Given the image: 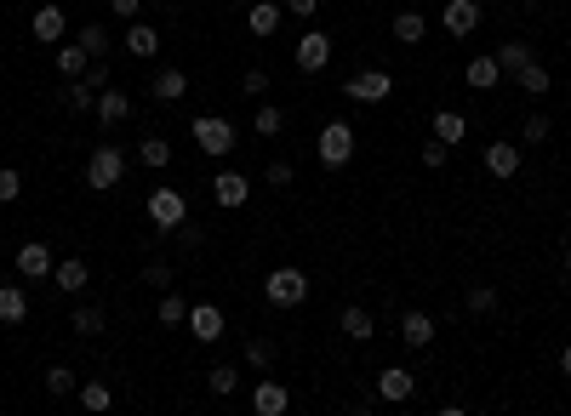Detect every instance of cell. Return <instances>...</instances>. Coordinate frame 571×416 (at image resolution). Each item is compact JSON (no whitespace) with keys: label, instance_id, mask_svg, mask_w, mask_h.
Listing matches in <instances>:
<instances>
[{"label":"cell","instance_id":"cell-42","mask_svg":"<svg viewBox=\"0 0 571 416\" xmlns=\"http://www.w3.org/2000/svg\"><path fill=\"white\" fill-rule=\"evenodd\" d=\"M291 178H298V171H291V160H269V166H263V183H269V188H291Z\"/></svg>","mask_w":571,"mask_h":416},{"label":"cell","instance_id":"cell-46","mask_svg":"<svg viewBox=\"0 0 571 416\" xmlns=\"http://www.w3.org/2000/svg\"><path fill=\"white\" fill-rule=\"evenodd\" d=\"M240 92H246V97H263V92H269V69H246V75H240Z\"/></svg>","mask_w":571,"mask_h":416},{"label":"cell","instance_id":"cell-30","mask_svg":"<svg viewBox=\"0 0 571 416\" xmlns=\"http://www.w3.org/2000/svg\"><path fill=\"white\" fill-rule=\"evenodd\" d=\"M69 325H75V337H97L103 331V302H80L69 314Z\"/></svg>","mask_w":571,"mask_h":416},{"label":"cell","instance_id":"cell-14","mask_svg":"<svg viewBox=\"0 0 571 416\" xmlns=\"http://www.w3.org/2000/svg\"><path fill=\"white\" fill-rule=\"evenodd\" d=\"M400 342H406V348H429L434 342V320L423 309H406V314H400Z\"/></svg>","mask_w":571,"mask_h":416},{"label":"cell","instance_id":"cell-44","mask_svg":"<svg viewBox=\"0 0 571 416\" xmlns=\"http://www.w3.org/2000/svg\"><path fill=\"white\" fill-rule=\"evenodd\" d=\"M246 365H258V370H269V365H274V342H269V337H258V342H246Z\"/></svg>","mask_w":571,"mask_h":416},{"label":"cell","instance_id":"cell-38","mask_svg":"<svg viewBox=\"0 0 571 416\" xmlns=\"http://www.w3.org/2000/svg\"><path fill=\"white\" fill-rule=\"evenodd\" d=\"M463 309H469V314H497V291L492 286H474L469 297H463Z\"/></svg>","mask_w":571,"mask_h":416},{"label":"cell","instance_id":"cell-36","mask_svg":"<svg viewBox=\"0 0 571 416\" xmlns=\"http://www.w3.org/2000/svg\"><path fill=\"white\" fill-rule=\"evenodd\" d=\"M143 286H149V291H166V286H172V262H166V257H149V262H143Z\"/></svg>","mask_w":571,"mask_h":416},{"label":"cell","instance_id":"cell-11","mask_svg":"<svg viewBox=\"0 0 571 416\" xmlns=\"http://www.w3.org/2000/svg\"><path fill=\"white\" fill-rule=\"evenodd\" d=\"M29 35L40 40V46H57V40L69 35V17H63V6H40V12L29 17Z\"/></svg>","mask_w":571,"mask_h":416},{"label":"cell","instance_id":"cell-21","mask_svg":"<svg viewBox=\"0 0 571 416\" xmlns=\"http://www.w3.org/2000/svg\"><path fill=\"white\" fill-rule=\"evenodd\" d=\"M280 17H286V6H274V0H258V6L246 12V29L258 35V40H269L274 29H280Z\"/></svg>","mask_w":571,"mask_h":416},{"label":"cell","instance_id":"cell-39","mask_svg":"<svg viewBox=\"0 0 571 416\" xmlns=\"http://www.w3.org/2000/svg\"><path fill=\"white\" fill-rule=\"evenodd\" d=\"M17 194H24V171H17V166H0V206H12Z\"/></svg>","mask_w":571,"mask_h":416},{"label":"cell","instance_id":"cell-5","mask_svg":"<svg viewBox=\"0 0 571 416\" xmlns=\"http://www.w3.org/2000/svg\"><path fill=\"white\" fill-rule=\"evenodd\" d=\"M149 223H155L160 234H178V228L189 223V200H183L178 188H155V194H149Z\"/></svg>","mask_w":571,"mask_h":416},{"label":"cell","instance_id":"cell-15","mask_svg":"<svg viewBox=\"0 0 571 416\" xmlns=\"http://www.w3.org/2000/svg\"><path fill=\"white\" fill-rule=\"evenodd\" d=\"M52 279H57V291L80 297V291H87V279H92V269H87V257H63L57 269H52Z\"/></svg>","mask_w":571,"mask_h":416},{"label":"cell","instance_id":"cell-48","mask_svg":"<svg viewBox=\"0 0 571 416\" xmlns=\"http://www.w3.org/2000/svg\"><path fill=\"white\" fill-rule=\"evenodd\" d=\"M138 6H143V0H109V12H115V17H138Z\"/></svg>","mask_w":571,"mask_h":416},{"label":"cell","instance_id":"cell-13","mask_svg":"<svg viewBox=\"0 0 571 416\" xmlns=\"http://www.w3.org/2000/svg\"><path fill=\"white\" fill-rule=\"evenodd\" d=\"M211 194H218V206H246L251 200V178L246 171H218V178H211Z\"/></svg>","mask_w":571,"mask_h":416},{"label":"cell","instance_id":"cell-32","mask_svg":"<svg viewBox=\"0 0 571 416\" xmlns=\"http://www.w3.org/2000/svg\"><path fill=\"white\" fill-rule=\"evenodd\" d=\"M63 108H75V115L97 108V86H87V75H80V80H69V92H63Z\"/></svg>","mask_w":571,"mask_h":416},{"label":"cell","instance_id":"cell-49","mask_svg":"<svg viewBox=\"0 0 571 416\" xmlns=\"http://www.w3.org/2000/svg\"><path fill=\"white\" fill-rule=\"evenodd\" d=\"M560 377H571V342L560 348Z\"/></svg>","mask_w":571,"mask_h":416},{"label":"cell","instance_id":"cell-45","mask_svg":"<svg viewBox=\"0 0 571 416\" xmlns=\"http://www.w3.org/2000/svg\"><path fill=\"white\" fill-rule=\"evenodd\" d=\"M446 160H452V143H440V137H429V143H423V166H429V171H440Z\"/></svg>","mask_w":571,"mask_h":416},{"label":"cell","instance_id":"cell-2","mask_svg":"<svg viewBox=\"0 0 571 416\" xmlns=\"http://www.w3.org/2000/svg\"><path fill=\"white\" fill-rule=\"evenodd\" d=\"M314 148H321V166H326V171H343V166L354 160V126H349V120H326V126H321V143H314Z\"/></svg>","mask_w":571,"mask_h":416},{"label":"cell","instance_id":"cell-4","mask_svg":"<svg viewBox=\"0 0 571 416\" xmlns=\"http://www.w3.org/2000/svg\"><path fill=\"white\" fill-rule=\"evenodd\" d=\"M120 178H126V155L115 143H103V148H92V160H87V183L97 188V194H109V188H120Z\"/></svg>","mask_w":571,"mask_h":416},{"label":"cell","instance_id":"cell-6","mask_svg":"<svg viewBox=\"0 0 571 416\" xmlns=\"http://www.w3.org/2000/svg\"><path fill=\"white\" fill-rule=\"evenodd\" d=\"M343 92H349L354 103H389V97H394V75H389V69H361V75H349Z\"/></svg>","mask_w":571,"mask_h":416},{"label":"cell","instance_id":"cell-50","mask_svg":"<svg viewBox=\"0 0 571 416\" xmlns=\"http://www.w3.org/2000/svg\"><path fill=\"white\" fill-rule=\"evenodd\" d=\"M566 279H571V251H566Z\"/></svg>","mask_w":571,"mask_h":416},{"label":"cell","instance_id":"cell-7","mask_svg":"<svg viewBox=\"0 0 571 416\" xmlns=\"http://www.w3.org/2000/svg\"><path fill=\"white\" fill-rule=\"evenodd\" d=\"M12 262H17V274H24V279H46L57 269V257H52L46 239H24V246L12 251Z\"/></svg>","mask_w":571,"mask_h":416},{"label":"cell","instance_id":"cell-18","mask_svg":"<svg viewBox=\"0 0 571 416\" xmlns=\"http://www.w3.org/2000/svg\"><path fill=\"white\" fill-rule=\"evenodd\" d=\"M126 52H132L138 63L160 57V29H155V24H132V29H126Z\"/></svg>","mask_w":571,"mask_h":416},{"label":"cell","instance_id":"cell-8","mask_svg":"<svg viewBox=\"0 0 571 416\" xmlns=\"http://www.w3.org/2000/svg\"><path fill=\"white\" fill-rule=\"evenodd\" d=\"M326 63H331V35H326V29H309V35L298 40V69H303V75H321Z\"/></svg>","mask_w":571,"mask_h":416},{"label":"cell","instance_id":"cell-3","mask_svg":"<svg viewBox=\"0 0 571 416\" xmlns=\"http://www.w3.org/2000/svg\"><path fill=\"white\" fill-rule=\"evenodd\" d=\"M263 297L274 302V309H298V302H309V274L303 269H274L263 279Z\"/></svg>","mask_w":571,"mask_h":416},{"label":"cell","instance_id":"cell-10","mask_svg":"<svg viewBox=\"0 0 571 416\" xmlns=\"http://www.w3.org/2000/svg\"><path fill=\"white\" fill-rule=\"evenodd\" d=\"M183 325L195 331V342H218L223 337V309H218V302H195Z\"/></svg>","mask_w":571,"mask_h":416},{"label":"cell","instance_id":"cell-19","mask_svg":"<svg viewBox=\"0 0 571 416\" xmlns=\"http://www.w3.org/2000/svg\"><path fill=\"white\" fill-rule=\"evenodd\" d=\"M286 405H291V393L280 382H258V388H251V411H258V416H286Z\"/></svg>","mask_w":571,"mask_h":416},{"label":"cell","instance_id":"cell-25","mask_svg":"<svg viewBox=\"0 0 571 416\" xmlns=\"http://www.w3.org/2000/svg\"><path fill=\"white\" fill-rule=\"evenodd\" d=\"M497 80H503V69H497V52H480V57H469V86H474V92H492Z\"/></svg>","mask_w":571,"mask_h":416},{"label":"cell","instance_id":"cell-26","mask_svg":"<svg viewBox=\"0 0 571 416\" xmlns=\"http://www.w3.org/2000/svg\"><path fill=\"white\" fill-rule=\"evenodd\" d=\"M434 137L440 143H463V137H469V115H457V108H434Z\"/></svg>","mask_w":571,"mask_h":416},{"label":"cell","instance_id":"cell-28","mask_svg":"<svg viewBox=\"0 0 571 416\" xmlns=\"http://www.w3.org/2000/svg\"><path fill=\"white\" fill-rule=\"evenodd\" d=\"M0 320H6V325H24L29 320V297L17 291V286H0Z\"/></svg>","mask_w":571,"mask_h":416},{"label":"cell","instance_id":"cell-1","mask_svg":"<svg viewBox=\"0 0 571 416\" xmlns=\"http://www.w3.org/2000/svg\"><path fill=\"white\" fill-rule=\"evenodd\" d=\"M189 131H195V148L206 160H229V155H235V126H229L223 115H195Z\"/></svg>","mask_w":571,"mask_h":416},{"label":"cell","instance_id":"cell-37","mask_svg":"<svg viewBox=\"0 0 571 416\" xmlns=\"http://www.w3.org/2000/svg\"><path fill=\"white\" fill-rule=\"evenodd\" d=\"M155 314H160V325H183V320H189V302L172 297V286H166V297H160V309H155Z\"/></svg>","mask_w":571,"mask_h":416},{"label":"cell","instance_id":"cell-27","mask_svg":"<svg viewBox=\"0 0 571 416\" xmlns=\"http://www.w3.org/2000/svg\"><path fill=\"white\" fill-rule=\"evenodd\" d=\"M532 57H537V52L525 46V40H503V46H497V69H503V75H520Z\"/></svg>","mask_w":571,"mask_h":416},{"label":"cell","instance_id":"cell-12","mask_svg":"<svg viewBox=\"0 0 571 416\" xmlns=\"http://www.w3.org/2000/svg\"><path fill=\"white\" fill-rule=\"evenodd\" d=\"M417 393V382H412V370L406 365H389L383 377H377V400H389V405H406Z\"/></svg>","mask_w":571,"mask_h":416},{"label":"cell","instance_id":"cell-34","mask_svg":"<svg viewBox=\"0 0 571 416\" xmlns=\"http://www.w3.org/2000/svg\"><path fill=\"white\" fill-rule=\"evenodd\" d=\"M80 405H87V411H109L115 405V388L103 382V377L97 382H80Z\"/></svg>","mask_w":571,"mask_h":416},{"label":"cell","instance_id":"cell-33","mask_svg":"<svg viewBox=\"0 0 571 416\" xmlns=\"http://www.w3.org/2000/svg\"><path fill=\"white\" fill-rule=\"evenodd\" d=\"M80 46H87V57L97 63V57H109V29H103V24H80Z\"/></svg>","mask_w":571,"mask_h":416},{"label":"cell","instance_id":"cell-24","mask_svg":"<svg viewBox=\"0 0 571 416\" xmlns=\"http://www.w3.org/2000/svg\"><path fill=\"white\" fill-rule=\"evenodd\" d=\"M389 29H394V40H400V46H417V40L429 35L423 12H412V6H406V12H394V17H389Z\"/></svg>","mask_w":571,"mask_h":416},{"label":"cell","instance_id":"cell-35","mask_svg":"<svg viewBox=\"0 0 571 416\" xmlns=\"http://www.w3.org/2000/svg\"><path fill=\"white\" fill-rule=\"evenodd\" d=\"M515 80H520V86H525V92H532V97H543V92H548V86H555V75H548V69H543V63H537V57H532V63H525V69H520Z\"/></svg>","mask_w":571,"mask_h":416},{"label":"cell","instance_id":"cell-41","mask_svg":"<svg viewBox=\"0 0 571 416\" xmlns=\"http://www.w3.org/2000/svg\"><path fill=\"white\" fill-rule=\"evenodd\" d=\"M46 388L57 393V400H63V393H80V382H75L69 365H52V370H46Z\"/></svg>","mask_w":571,"mask_h":416},{"label":"cell","instance_id":"cell-17","mask_svg":"<svg viewBox=\"0 0 571 416\" xmlns=\"http://www.w3.org/2000/svg\"><path fill=\"white\" fill-rule=\"evenodd\" d=\"M183 92H189V75H183V69H155V75H149V97H155V103H178Z\"/></svg>","mask_w":571,"mask_h":416},{"label":"cell","instance_id":"cell-9","mask_svg":"<svg viewBox=\"0 0 571 416\" xmlns=\"http://www.w3.org/2000/svg\"><path fill=\"white\" fill-rule=\"evenodd\" d=\"M480 0H446V17H440V24H446V35H457V40H469L474 29H480Z\"/></svg>","mask_w":571,"mask_h":416},{"label":"cell","instance_id":"cell-47","mask_svg":"<svg viewBox=\"0 0 571 416\" xmlns=\"http://www.w3.org/2000/svg\"><path fill=\"white\" fill-rule=\"evenodd\" d=\"M286 12L291 17H314V12H321V0H286Z\"/></svg>","mask_w":571,"mask_h":416},{"label":"cell","instance_id":"cell-23","mask_svg":"<svg viewBox=\"0 0 571 416\" xmlns=\"http://www.w3.org/2000/svg\"><path fill=\"white\" fill-rule=\"evenodd\" d=\"M343 337H349V342H372V337H377V314L361 309V302H354V309H343Z\"/></svg>","mask_w":571,"mask_h":416},{"label":"cell","instance_id":"cell-31","mask_svg":"<svg viewBox=\"0 0 571 416\" xmlns=\"http://www.w3.org/2000/svg\"><path fill=\"white\" fill-rule=\"evenodd\" d=\"M206 388L218 393V400H229V393L240 388V365H211V370H206Z\"/></svg>","mask_w":571,"mask_h":416},{"label":"cell","instance_id":"cell-51","mask_svg":"<svg viewBox=\"0 0 571 416\" xmlns=\"http://www.w3.org/2000/svg\"><path fill=\"white\" fill-rule=\"evenodd\" d=\"M520 6H537V0H520Z\"/></svg>","mask_w":571,"mask_h":416},{"label":"cell","instance_id":"cell-43","mask_svg":"<svg viewBox=\"0 0 571 416\" xmlns=\"http://www.w3.org/2000/svg\"><path fill=\"white\" fill-rule=\"evenodd\" d=\"M548 131H555V120H548V115H525L520 137H525V143H548Z\"/></svg>","mask_w":571,"mask_h":416},{"label":"cell","instance_id":"cell-29","mask_svg":"<svg viewBox=\"0 0 571 416\" xmlns=\"http://www.w3.org/2000/svg\"><path fill=\"white\" fill-rule=\"evenodd\" d=\"M138 160L149 166V171H166V166H172V143H166V137H143L138 143Z\"/></svg>","mask_w":571,"mask_h":416},{"label":"cell","instance_id":"cell-40","mask_svg":"<svg viewBox=\"0 0 571 416\" xmlns=\"http://www.w3.org/2000/svg\"><path fill=\"white\" fill-rule=\"evenodd\" d=\"M251 126H258L263 137H274V131L286 126V115H280V108H274V103H258V115H251Z\"/></svg>","mask_w":571,"mask_h":416},{"label":"cell","instance_id":"cell-16","mask_svg":"<svg viewBox=\"0 0 571 416\" xmlns=\"http://www.w3.org/2000/svg\"><path fill=\"white\" fill-rule=\"evenodd\" d=\"M92 115H97L103 126H120L126 115H132V97H126L120 86H103V92H97V108H92Z\"/></svg>","mask_w":571,"mask_h":416},{"label":"cell","instance_id":"cell-22","mask_svg":"<svg viewBox=\"0 0 571 416\" xmlns=\"http://www.w3.org/2000/svg\"><path fill=\"white\" fill-rule=\"evenodd\" d=\"M87 69H92L87 46H80V40H69V46H63V40H57V75H63V80H80Z\"/></svg>","mask_w":571,"mask_h":416},{"label":"cell","instance_id":"cell-20","mask_svg":"<svg viewBox=\"0 0 571 416\" xmlns=\"http://www.w3.org/2000/svg\"><path fill=\"white\" fill-rule=\"evenodd\" d=\"M485 171L509 183L515 171H520V148H515V143H485Z\"/></svg>","mask_w":571,"mask_h":416}]
</instances>
